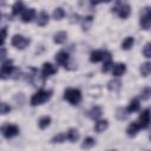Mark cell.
I'll use <instances>...</instances> for the list:
<instances>
[{
  "instance_id": "d6986e66",
  "label": "cell",
  "mask_w": 151,
  "mask_h": 151,
  "mask_svg": "<svg viewBox=\"0 0 151 151\" xmlns=\"http://www.w3.org/2000/svg\"><path fill=\"white\" fill-rule=\"evenodd\" d=\"M67 39V33L65 31H60V32H57L54 35H53V41L58 45L60 44H64Z\"/></svg>"
},
{
  "instance_id": "4316f807",
  "label": "cell",
  "mask_w": 151,
  "mask_h": 151,
  "mask_svg": "<svg viewBox=\"0 0 151 151\" xmlns=\"http://www.w3.org/2000/svg\"><path fill=\"white\" fill-rule=\"evenodd\" d=\"M92 22H93V17H92V15L85 17V18L81 20V28H83V31H87V29L91 27Z\"/></svg>"
},
{
  "instance_id": "74e56055",
  "label": "cell",
  "mask_w": 151,
  "mask_h": 151,
  "mask_svg": "<svg viewBox=\"0 0 151 151\" xmlns=\"http://www.w3.org/2000/svg\"><path fill=\"white\" fill-rule=\"evenodd\" d=\"M114 2H116V6H122L126 2V0H114Z\"/></svg>"
},
{
  "instance_id": "7c38bea8",
  "label": "cell",
  "mask_w": 151,
  "mask_h": 151,
  "mask_svg": "<svg viewBox=\"0 0 151 151\" xmlns=\"http://www.w3.org/2000/svg\"><path fill=\"white\" fill-rule=\"evenodd\" d=\"M34 18H35V11H34V8H27L21 14V21L25 22V24L31 22Z\"/></svg>"
},
{
  "instance_id": "5b68a950",
  "label": "cell",
  "mask_w": 151,
  "mask_h": 151,
  "mask_svg": "<svg viewBox=\"0 0 151 151\" xmlns=\"http://www.w3.org/2000/svg\"><path fill=\"white\" fill-rule=\"evenodd\" d=\"M29 42H31V40L21 34H15L12 38V45L18 50H25L29 45Z\"/></svg>"
},
{
  "instance_id": "f546056e",
  "label": "cell",
  "mask_w": 151,
  "mask_h": 151,
  "mask_svg": "<svg viewBox=\"0 0 151 151\" xmlns=\"http://www.w3.org/2000/svg\"><path fill=\"white\" fill-rule=\"evenodd\" d=\"M65 17V11L61 8V7H58L53 11V19L55 20H61L63 18Z\"/></svg>"
},
{
  "instance_id": "1f68e13d",
  "label": "cell",
  "mask_w": 151,
  "mask_h": 151,
  "mask_svg": "<svg viewBox=\"0 0 151 151\" xmlns=\"http://www.w3.org/2000/svg\"><path fill=\"white\" fill-rule=\"evenodd\" d=\"M140 98L143 100H147L151 98V87H145L144 90H142L140 92Z\"/></svg>"
},
{
  "instance_id": "4dcf8cb0",
  "label": "cell",
  "mask_w": 151,
  "mask_h": 151,
  "mask_svg": "<svg viewBox=\"0 0 151 151\" xmlns=\"http://www.w3.org/2000/svg\"><path fill=\"white\" fill-rule=\"evenodd\" d=\"M65 139H67L65 133H58V134H55V136L51 139V143H53V144L59 143V144H60V143H64V142H65Z\"/></svg>"
},
{
  "instance_id": "e575fe53",
  "label": "cell",
  "mask_w": 151,
  "mask_h": 151,
  "mask_svg": "<svg viewBox=\"0 0 151 151\" xmlns=\"http://www.w3.org/2000/svg\"><path fill=\"white\" fill-rule=\"evenodd\" d=\"M91 1V5L92 6H96L98 4H101V2H110L111 0H90Z\"/></svg>"
},
{
  "instance_id": "5bb4252c",
  "label": "cell",
  "mask_w": 151,
  "mask_h": 151,
  "mask_svg": "<svg viewBox=\"0 0 151 151\" xmlns=\"http://www.w3.org/2000/svg\"><path fill=\"white\" fill-rule=\"evenodd\" d=\"M101 114H103V110H101V107L98 106V105L92 106L91 110L88 111V116H90V118L93 119V120H98V119L101 117Z\"/></svg>"
},
{
  "instance_id": "3957f363",
  "label": "cell",
  "mask_w": 151,
  "mask_h": 151,
  "mask_svg": "<svg viewBox=\"0 0 151 151\" xmlns=\"http://www.w3.org/2000/svg\"><path fill=\"white\" fill-rule=\"evenodd\" d=\"M20 132V129L17 126V125H13V124H5L1 126V133L5 138L7 139H11L15 136H18Z\"/></svg>"
},
{
  "instance_id": "8fae6325",
  "label": "cell",
  "mask_w": 151,
  "mask_h": 151,
  "mask_svg": "<svg viewBox=\"0 0 151 151\" xmlns=\"http://www.w3.org/2000/svg\"><path fill=\"white\" fill-rule=\"evenodd\" d=\"M54 73H57V68L51 64V63H45L42 65V68H41V76L46 79L51 76H53Z\"/></svg>"
},
{
  "instance_id": "cb8c5ba5",
  "label": "cell",
  "mask_w": 151,
  "mask_h": 151,
  "mask_svg": "<svg viewBox=\"0 0 151 151\" xmlns=\"http://www.w3.org/2000/svg\"><path fill=\"white\" fill-rule=\"evenodd\" d=\"M133 45H134V38L133 37H126L122 42V50L127 51V50L132 48Z\"/></svg>"
},
{
  "instance_id": "d4e9b609",
  "label": "cell",
  "mask_w": 151,
  "mask_h": 151,
  "mask_svg": "<svg viewBox=\"0 0 151 151\" xmlns=\"http://www.w3.org/2000/svg\"><path fill=\"white\" fill-rule=\"evenodd\" d=\"M50 124H51V117H48V116H44V117H41V118L38 120V126H39L41 130L47 129V127L50 126Z\"/></svg>"
},
{
  "instance_id": "2e32d148",
  "label": "cell",
  "mask_w": 151,
  "mask_h": 151,
  "mask_svg": "<svg viewBox=\"0 0 151 151\" xmlns=\"http://www.w3.org/2000/svg\"><path fill=\"white\" fill-rule=\"evenodd\" d=\"M125 71H126V65L123 64V63H118V64L113 65V67H112V73H113L114 77L123 76L125 73Z\"/></svg>"
},
{
  "instance_id": "836d02e7",
  "label": "cell",
  "mask_w": 151,
  "mask_h": 151,
  "mask_svg": "<svg viewBox=\"0 0 151 151\" xmlns=\"http://www.w3.org/2000/svg\"><path fill=\"white\" fill-rule=\"evenodd\" d=\"M9 111H11V106L7 103H1V105H0V113L1 114H7V113H9Z\"/></svg>"
},
{
  "instance_id": "ffe728a7",
  "label": "cell",
  "mask_w": 151,
  "mask_h": 151,
  "mask_svg": "<svg viewBox=\"0 0 151 151\" xmlns=\"http://www.w3.org/2000/svg\"><path fill=\"white\" fill-rule=\"evenodd\" d=\"M112 67H113V63H112V59H111V54L109 53V54L105 57V59L103 60V67H101V71H103L104 73H106V72H109Z\"/></svg>"
},
{
  "instance_id": "277c9868",
  "label": "cell",
  "mask_w": 151,
  "mask_h": 151,
  "mask_svg": "<svg viewBox=\"0 0 151 151\" xmlns=\"http://www.w3.org/2000/svg\"><path fill=\"white\" fill-rule=\"evenodd\" d=\"M14 70H15V67H14L12 60H5V61H2V64H1V71H0L1 79L5 80V79L9 78L13 74Z\"/></svg>"
},
{
  "instance_id": "44dd1931",
  "label": "cell",
  "mask_w": 151,
  "mask_h": 151,
  "mask_svg": "<svg viewBox=\"0 0 151 151\" xmlns=\"http://www.w3.org/2000/svg\"><path fill=\"white\" fill-rule=\"evenodd\" d=\"M129 114H130V112H129V110L125 109V107H118V109L116 110V118H117L118 120H125V119L129 117Z\"/></svg>"
},
{
  "instance_id": "ba28073f",
  "label": "cell",
  "mask_w": 151,
  "mask_h": 151,
  "mask_svg": "<svg viewBox=\"0 0 151 151\" xmlns=\"http://www.w3.org/2000/svg\"><path fill=\"white\" fill-rule=\"evenodd\" d=\"M112 12H116L119 15V18H122V19H127L131 14V7H130V5L124 4L122 6H116L114 8H112Z\"/></svg>"
},
{
  "instance_id": "9a60e30c",
  "label": "cell",
  "mask_w": 151,
  "mask_h": 151,
  "mask_svg": "<svg viewBox=\"0 0 151 151\" xmlns=\"http://www.w3.org/2000/svg\"><path fill=\"white\" fill-rule=\"evenodd\" d=\"M48 20H50L48 14H47L45 11H41V12L38 14V17H37V25L44 27V26H46V25L48 24Z\"/></svg>"
},
{
  "instance_id": "9c48e42d",
  "label": "cell",
  "mask_w": 151,
  "mask_h": 151,
  "mask_svg": "<svg viewBox=\"0 0 151 151\" xmlns=\"http://www.w3.org/2000/svg\"><path fill=\"white\" fill-rule=\"evenodd\" d=\"M107 54H109V52H106V51L96 50V51L91 52V54H90V60H91L92 63H99V61H103Z\"/></svg>"
},
{
  "instance_id": "83f0119b",
  "label": "cell",
  "mask_w": 151,
  "mask_h": 151,
  "mask_svg": "<svg viewBox=\"0 0 151 151\" xmlns=\"http://www.w3.org/2000/svg\"><path fill=\"white\" fill-rule=\"evenodd\" d=\"M139 107H140L139 100H138L137 98H134V99L130 100L129 106H127V110H129V112L131 113V112H136V111H138V110H139Z\"/></svg>"
},
{
  "instance_id": "d6a6232c",
  "label": "cell",
  "mask_w": 151,
  "mask_h": 151,
  "mask_svg": "<svg viewBox=\"0 0 151 151\" xmlns=\"http://www.w3.org/2000/svg\"><path fill=\"white\" fill-rule=\"evenodd\" d=\"M143 54L145 58H151V42L145 44V46L143 48Z\"/></svg>"
},
{
  "instance_id": "7402d4cb",
  "label": "cell",
  "mask_w": 151,
  "mask_h": 151,
  "mask_svg": "<svg viewBox=\"0 0 151 151\" xmlns=\"http://www.w3.org/2000/svg\"><path fill=\"white\" fill-rule=\"evenodd\" d=\"M66 138H67V140H70L71 143L77 142V140L79 139V132H78V130H77V129H70V130L67 131V133H66Z\"/></svg>"
},
{
  "instance_id": "52a82bcc",
  "label": "cell",
  "mask_w": 151,
  "mask_h": 151,
  "mask_svg": "<svg viewBox=\"0 0 151 151\" xmlns=\"http://www.w3.org/2000/svg\"><path fill=\"white\" fill-rule=\"evenodd\" d=\"M150 122H151V112L149 109H146L140 112V114L138 117V124H139L140 129H146L150 125Z\"/></svg>"
},
{
  "instance_id": "4fadbf2b",
  "label": "cell",
  "mask_w": 151,
  "mask_h": 151,
  "mask_svg": "<svg viewBox=\"0 0 151 151\" xmlns=\"http://www.w3.org/2000/svg\"><path fill=\"white\" fill-rule=\"evenodd\" d=\"M139 130H140V126H139L138 122H132V123H130L129 126L126 127V134H127L129 137H131V138H132V137H136Z\"/></svg>"
},
{
  "instance_id": "ab89813d",
  "label": "cell",
  "mask_w": 151,
  "mask_h": 151,
  "mask_svg": "<svg viewBox=\"0 0 151 151\" xmlns=\"http://www.w3.org/2000/svg\"><path fill=\"white\" fill-rule=\"evenodd\" d=\"M150 139H151V133H150Z\"/></svg>"
},
{
  "instance_id": "f35d334b",
  "label": "cell",
  "mask_w": 151,
  "mask_h": 151,
  "mask_svg": "<svg viewBox=\"0 0 151 151\" xmlns=\"http://www.w3.org/2000/svg\"><path fill=\"white\" fill-rule=\"evenodd\" d=\"M1 2H2V4H4V2H5V0H1Z\"/></svg>"
},
{
  "instance_id": "ac0fdd59",
  "label": "cell",
  "mask_w": 151,
  "mask_h": 151,
  "mask_svg": "<svg viewBox=\"0 0 151 151\" xmlns=\"http://www.w3.org/2000/svg\"><path fill=\"white\" fill-rule=\"evenodd\" d=\"M107 127H109V122L106 119H98L94 124V131L98 133L104 132Z\"/></svg>"
},
{
  "instance_id": "6da1fadb",
  "label": "cell",
  "mask_w": 151,
  "mask_h": 151,
  "mask_svg": "<svg viewBox=\"0 0 151 151\" xmlns=\"http://www.w3.org/2000/svg\"><path fill=\"white\" fill-rule=\"evenodd\" d=\"M52 90H39L38 92H35L32 97H31V105L32 106H38L41 105L44 103H46L47 100H50V98L52 97Z\"/></svg>"
},
{
  "instance_id": "603a6c76",
  "label": "cell",
  "mask_w": 151,
  "mask_h": 151,
  "mask_svg": "<svg viewBox=\"0 0 151 151\" xmlns=\"http://www.w3.org/2000/svg\"><path fill=\"white\" fill-rule=\"evenodd\" d=\"M24 2H22V0H17L15 2H14V5L12 6V13H13V15H18L19 13H21V12H24Z\"/></svg>"
},
{
  "instance_id": "30bf717a",
  "label": "cell",
  "mask_w": 151,
  "mask_h": 151,
  "mask_svg": "<svg viewBox=\"0 0 151 151\" xmlns=\"http://www.w3.org/2000/svg\"><path fill=\"white\" fill-rule=\"evenodd\" d=\"M68 60H70V55L67 52L65 51H59L57 54H55V61L60 65V66H64L66 67L68 65Z\"/></svg>"
},
{
  "instance_id": "8992f818",
  "label": "cell",
  "mask_w": 151,
  "mask_h": 151,
  "mask_svg": "<svg viewBox=\"0 0 151 151\" xmlns=\"http://www.w3.org/2000/svg\"><path fill=\"white\" fill-rule=\"evenodd\" d=\"M139 25L143 29L151 28V9L150 8H144L139 19Z\"/></svg>"
},
{
  "instance_id": "d590c367",
  "label": "cell",
  "mask_w": 151,
  "mask_h": 151,
  "mask_svg": "<svg viewBox=\"0 0 151 151\" xmlns=\"http://www.w3.org/2000/svg\"><path fill=\"white\" fill-rule=\"evenodd\" d=\"M5 58H6V48L5 46H1V60L5 61Z\"/></svg>"
},
{
  "instance_id": "e0dca14e",
  "label": "cell",
  "mask_w": 151,
  "mask_h": 151,
  "mask_svg": "<svg viewBox=\"0 0 151 151\" xmlns=\"http://www.w3.org/2000/svg\"><path fill=\"white\" fill-rule=\"evenodd\" d=\"M107 88H109V91H111V92H117V91H119V90L122 88V81H120L119 79H117V78L111 79V80L107 83Z\"/></svg>"
},
{
  "instance_id": "7a4b0ae2",
  "label": "cell",
  "mask_w": 151,
  "mask_h": 151,
  "mask_svg": "<svg viewBox=\"0 0 151 151\" xmlns=\"http://www.w3.org/2000/svg\"><path fill=\"white\" fill-rule=\"evenodd\" d=\"M64 99L67 100L71 105H78L81 101V92L78 88H66L64 91Z\"/></svg>"
},
{
  "instance_id": "484cf974",
  "label": "cell",
  "mask_w": 151,
  "mask_h": 151,
  "mask_svg": "<svg viewBox=\"0 0 151 151\" xmlns=\"http://www.w3.org/2000/svg\"><path fill=\"white\" fill-rule=\"evenodd\" d=\"M139 71H140V74L143 77H147L151 73V63H149V61L143 63L139 67Z\"/></svg>"
},
{
  "instance_id": "f1b7e54d",
  "label": "cell",
  "mask_w": 151,
  "mask_h": 151,
  "mask_svg": "<svg viewBox=\"0 0 151 151\" xmlns=\"http://www.w3.org/2000/svg\"><path fill=\"white\" fill-rule=\"evenodd\" d=\"M96 145V139L92 137H86L84 139V142L81 143V147L83 149H91Z\"/></svg>"
},
{
  "instance_id": "8d00e7d4",
  "label": "cell",
  "mask_w": 151,
  "mask_h": 151,
  "mask_svg": "<svg viewBox=\"0 0 151 151\" xmlns=\"http://www.w3.org/2000/svg\"><path fill=\"white\" fill-rule=\"evenodd\" d=\"M6 35H7V31H6V27H2V46L5 44V40H6Z\"/></svg>"
}]
</instances>
